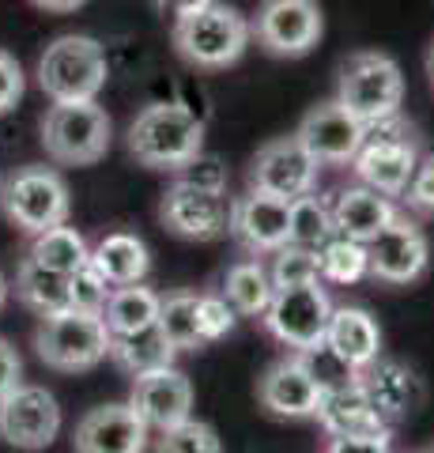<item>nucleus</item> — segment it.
I'll use <instances>...</instances> for the list:
<instances>
[{"mask_svg":"<svg viewBox=\"0 0 434 453\" xmlns=\"http://www.w3.org/2000/svg\"><path fill=\"white\" fill-rule=\"evenodd\" d=\"M317 174H321V163L299 144V136H279V140H269L254 155V163H249V189L295 201V196L317 189Z\"/></svg>","mask_w":434,"mask_h":453,"instance_id":"4468645a","label":"nucleus"},{"mask_svg":"<svg viewBox=\"0 0 434 453\" xmlns=\"http://www.w3.org/2000/svg\"><path fill=\"white\" fill-rule=\"evenodd\" d=\"M16 295L27 310H34L38 318L57 314V310H68V276L49 273V268L34 265L31 257H23L16 268Z\"/></svg>","mask_w":434,"mask_h":453,"instance_id":"c756f323","label":"nucleus"},{"mask_svg":"<svg viewBox=\"0 0 434 453\" xmlns=\"http://www.w3.org/2000/svg\"><path fill=\"white\" fill-rule=\"evenodd\" d=\"M234 310L231 303L223 299V295H201V340L204 344H216V340H223L231 329H234Z\"/></svg>","mask_w":434,"mask_h":453,"instance_id":"58836bf2","label":"nucleus"},{"mask_svg":"<svg viewBox=\"0 0 434 453\" xmlns=\"http://www.w3.org/2000/svg\"><path fill=\"white\" fill-rule=\"evenodd\" d=\"M325 344L336 351L340 359H347L362 371L382 356V329L370 318V310L362 306H332L329 314V329H325Z\"/></svg>","mask_w":434,"mask_h":453,"instance_id":"4be33fe9","label":"nucleus"},{"mask_svg":"<svg viewBox=\"0 0 434 453\" xmlns=\"http://www.w3.org/2000/svg\"><path fill=\"white\" fill-rule=\"evenodd\" d=\"M156 453H223V442L216 427H208L201 419H186L178 427H166L156 438Z\"/></svg>","mask_w":434,"mask_h":453,"instance_id":"f704fd0d","label":"nucleus"},{"mask_svg":"<svg viewBox=\"0 0 434 453\" xmlns=\"http://www.w3.org/2000/svg\"><path fill=\"white\" fill-rule=\"evenodd\" d=\"M269 257H272V265H264V268H269L272 291L302 288V283L321 280V273H317V250H306V246H291V242H284L276 253H269Z\"/></svg>","mask_w":434,"mask_h":453,"instance_id":"473e14b6","label":"nucleus"},{"mask_svg":"<svg viewBox=\"0 0 434 453\" xmlns=\"http://www.w3.org/2000/svg\"><path fill=\"white\" fill-rule=\"evenodd\" d=\"M317 273H321V283H336V288L367 280L370 276L367 242H355V238H347V234H332L329 242L317 250Z\"/></svg>","mask_w":434,"mask_h":453,"instance_id":"2f4dec72","label":"nucleus"},{"mask_svg":"<svg viewBox=\"0 0 434 453\" xmlns=\"http://www.w3.org/2000/svg\"><path fill=\"white\" fill-rule=\"evenodd\" d=\"M110 65L106 50L88 35H61L53 38L46 53L38 57V88L53 103H88L106 88Z\"/></svg>","mask_w":434,"mask_h":453,"instance_id":"423d86ee","label":"nucleus"},{"mask_svg":"<svg viewBox=\"0 0 434 453\" xmlns=\"http://www.w3.org/2000/svg\"><path fill=\"white\" fill-rule=\"evenodd\" d=\"M174 181L181 186H193V189H208V193H227V181H231V170L227 163L212 151H197L186 166L174 170Z\"/></svg>","mask_w":434,"mask_h":453,"instance_id":"c9c22d12","label":"nucleus"},{"mask_svg":"<svg viewBox=\"0 0 434 453\" xmlns=\"http://www.w3.org/2000/svg\"><path fill=\"white\" fill-rule=\"evenodd\" d=\"M34 8H42V12H57V16H65V12H76V8H83L88 0H31Z\"/></svg>","mask_w":434,"mask_h":453,"instance_id":"c03bdc74","label":"nucleus"},{"mask_svg":"<svg viewBox=\"0 0 434 453\" xmlns=\"http://www.w3.org/2000/svg\"><path fill=\"white\" fill-rule=\"evenodd\" d=\"M23 91H27V76H23L19 61H16L11 53L0 50V113L16 110L19 98H23Z\"/></svg>","mask_w":434,"mask_h":453,"instance_id":"a19ab883","label":"nucleus"},{"mask_svg":"<svg viewBox=\"0 0 434 453\" xmlns=\"http://www.w3.org/2000/svg\"><path fill=\"white\" fill-rule=\"evenodd\" d=\"M223 299L231 303L238 318H261L272 303V280L261 257H242L227 268L223 276Z\"/></svg>","mask_w":434,"mask_h":453,"instance_id":"a878e982","label":"nucleus"},{"mask_svg":"<svg viewBox=\"0 0 434 453\" xmlns=\"http://www.w3.org/2000/svg\"><path fill=\"white\" fill-rule=\"evenodd\" d=\"M325 453H393V431L377 434H336L325 442Z\"/></svg>","mask_w":434,"mask_h":453,"instance_id":"ea45409f","label":"nucleus"},{"mask_svg":"<svg viewBox=\"0 0 434 453\" xmlns=\"http://www.w3.org/2000/svg\"><path fill=\"white\" fill-rule=\"evenodd\" d=\"M23 381V356L11 348V340L0 336V396L11 393Z\"/></svg>","mask_w":434,"mask_h":453,"instance_id":"79ce46f5","label":"nucleus"},{"mask_svg":"<svg viewBox=\"0 0 434 453\" xmlns=\"http://www.w3.org/2000/svg\"><path fill=\"white\" fill-rule=\"evenodd\" d=\"M125 148L140 166L174 174L197 151H204V121L178 103H151L133 118Z\"/></svg>","mask_w":434,"mask_h":453,"instance_id":"f257e3e1","label":"nucleus"},{"mask_svg":"<svg viewBox=\"0 0 434 453\" xmlns=\"http://www.w3.org/2000/svg\"><path fill=\"white\" fill-rule=\"evenodd\" d=\"M159 333L166 336L178 356L181 351H197L204 348L201 340V295L189 291V288H178V291H166L159 295Z\"/></svg>","mask_w":434,"mask_h":453,"instance_id":"bb28decb","label":"nucleus"},{"mask_svg":"<svg viewBox=\"0 0 434 453\" xmlns=\"http://www.w3.org/2000/svg\"><path fill=\"white\" fill-rule=\"evenodd\" d=\"M257 401L264 412L279 419H314L321 404V389L302 366L299 351H291V356L276 359L257 378Z\"/></svg>","mask_w":434,"mask_h":453,"instance_id":"aec40b11","label":"nucleus"},{"mask_svg":"<svg viewBox=\"0 0 434 453\" xmlns=\"http://www.w3.org/2000/svg\"><path fill=\"white\" fill-rule=\"evenodd\" d=\"M61 434V404L46 386L19 381L0 396V442L23 453L49 449Z\"/></svg>","mask_w":434,"mask_h":453,"instance_id":"9d476101","label":"nucleus"},{"mask_svg":"<svg viewBox=\"0 0 434 453\" xmlns=\"http://www.w3.org/2000/svg\"><path fill=\"white\" fill-rule=\"evenodd\" d=\"M159 219L171 234L189 238V242H212V238L227 234V201L223 193L193 189L174 181L159 201Z\"/></svg>","mask_w":434,"mask_h":453,"instance_id":"6ab92c4d","label":"nucleus"},{"mask_svg":"<svg viewBox=\"0 0 434 453\" xmlns=\"http://www.w3.org/2000/svg\"><path fill=\"white\" fill-rule=\"evenodd\" d=\"M329 208H332L336 234H347V238H355V242H370L385 223H393L400 216L397 204L389 201L385 193H377L370 186H359V181L336 193Z\"/></svg>","mask_w":434,"mask_h":453,"instance_id":"412c9836","label":"nucleus"},{"mask_svg":"<svg viewBox=\"0 0 434 453\" xmlns=\"http://www.w3.org/2000/svg\"><path fill=\"white\" fill-rule=\"evenodd\" d=\"M110 291H114V288H110V283L95 273L91 261L68 276V303H72V310H91V314H103Z\"/></svg>","mask_w":434,"mask_h":453,"instance_id":"e433bc0d","label":"nucleus"},{"mask_svg":"<svg viewBox=\"0 0 434 453\" xmlns=\"http://www.w3.org/2000/svg\"><path fill=\"white\" fill-rule=\"evenodd\" d=\"M178 351L166 344V336L159 333V325H148L140 333H110V351L106 359H114L118 371H125L129 378L148 374L156 366H171Z\"/></svg>","mask_w":434,"mask_h":453,"instance_id":"393cba45","label":"nucleus"},{"mask_svg":"<svg viewBox=\"0 0 434 453\" xmlns=\"http://www.w3.org/2000/svg\"><path fill=\"white\" fill-rule=\"evenodd\" d=\"M336 103L355 113L362 125L397 113L404 103V73L389 53L359 50L340 65L336 80Z\"/></svg>","mask_w":434,"mask_h":453,"instance_id":"6e6552de","label":"nucleus"},{"mask_svg":"<svg viewBox=\"0 0 434 453\" xmlns=\"http://www.w3.org/2000/svg\"><path fill=\"white\" fill-rule=\"evenodd\" d=\"M329 314H332V299L321 288V280H314V283H302V288L272 291V303L261 314V321L276 344H284L291 351H306L325 340Z\"/></svg>","mask_w":434,"mask_h":453,"instance_id":"1a4fd4ad","label":"nucleus"},{"mask_svg":"<svg viewBox=\"0 0 434 453\" xmlns=\"http://www.w3.org/2000/svg\"><path fill=\"white\" fill-rule=\"evenodd\" d=\"M91 268L110 288L140 283L151 273V250L144 246V238H136L129 231H110L91 246Z\"/></svg>","mask_w":434,"mask_h":453,"instance_id":"5701e85b","label":"nucleus"},{"mask_svg":"<svg viewBox=\"0 0 434 453\" xmlns=\"http://www.w3.org/2000/svg\"><path fill=\"white\" fill-rule=\"evenodd\" d=\"M27 257L34 265L49 268V273H61V276H72L76 268H83L91 261V246L76 226L57 223L42 234H31V246H27Z\"/></svg>","mask_w":434,"mask_h":453,"instance_id":"cd10ccee","label":"nucleus"},{"mask_svg":"<svg viewBox=\"0 0 434 453\" xmlns=\"http://www.w3.org/2000/svg\"><path fill=\"white\" fill-rule=\"evenodd\" d=\"M129 404L136 408V416L148 423V431H166L178 427L193 416V381L178 371V366H156L148 374L133 378Z\"/></svg>","mask_w":434,"mask_h":453,"instance_id":"dca6fc26","label":"nucleus"},{"mask_svg":"<svg viewBox=\"0 0 434 453\" xmlns=\"http://www.w3.org/2000/svg\"><path fill=\"white\" fill-rule=\"evenodd\" d=\"M430 453H434V449H430Z\"/></svg>","mask_w":434,"mask_h":453,"instance_id":"de8ad7c7","label":"nucleus"},{"mask_svg":"<svg viewBox=\"0 0 434 453\" xmlns=\"http://www.w3.org/2000/svg\"><path fill=\"white\" fill-rule=\"evenodd\" d=\"M427 76H430V88H434V42H430V50H427Z\"/></svg>","mask_w":434,"mask_h":453,"instance_id":"49530a36","label":"nucleus"},{"mask_svg":"<svg viewBox=\"0 0 434 453\" xmlns=\"http://www.w3.org/2000/svg\"><path fill=\"white\" fill-rule=\"evenodd\" d=\"M159 318V291H151L144 280L114 288L103 306V321L110 333H140Z\"/></svg>","mask_w":434,"mask_h":453,"instance_id":"c85d7f7f","label":"nucleus"},{"mask_svg":"<svg viewBox=\"0 0 434 453\" xmlns=\"http://www.w3.org/2000/svg\"><path fill=\"white\" fill-rule=\"evenodd\" d=\"M42 148L61 166H91L110 151L114 125L110 113L88 98V103H53L42 113Z\"/></svg>","mask_w":434,"mask_h":453,"instance_id":"0eeeda50","label":"nucleus"},{"mask_svg":"<svg viewBox=\"0 0 434 453\" xmlns=\"http://www.w3.org/2000/svg\"><path fill=\"white\" fill-rule=\"evenodd\" d=\"M299 359H302V366L310 371V378L317 381V389L321 393H336V389H347V386H359V374L362 371H355L347 359H340L336 351L321 340V344H314V348H306V351H299Z\"/></svg>","mask_w":434,"mask_h":453,"instance_id":"72a5a7b5","label":"nucleus"},{"mask_svg":"<svg viewBox=\"0 0 434 453\" xmlns=\"http://www.w3.org/2000/svg\"><path fill=\"white\" fill-rule=\"evenodd\" d=\"M291 201L261 189H246L227 204V234L246 257H269L287 242Z\"/></svg>","mask_w":434,"mask_h":453,"instance_id":"ddd939ff","label":"nucleus"},{"mask_svg":"<svg viewBox=\"0 0 434 453\" xmlns=\"http://www.w3.org/2000/svg\"><path fill=\"white\" fill-rule=\"evenodd\" d=\"M8 295H11V283H8V276H4V273H0V310H4Z\"/></svg>","mask_w":434,"mask_h":453,"instance_id":"a18cd8bd","label":"nucleus"},{"mask_svg":"<svg viewBox=\"0 0 434 453\" xmlns=\"http://www.w3.org/2000/svg\"><path fill=\"white\" fill-rule=\"evenodd\" d=\"M171 38L181 61L216 73V68H231L242 61L254 31H249V19L234 4L212 0V4L189 12V16H178Z\"/></svg>","mask_w":434,"mask_h":453,"instance_id":"f03ea898","label":"nucleus"},{"mask_svg":"<svg viewBox=\"0 0 434 453\" xmlns=\"http://www.w3.org/2000/svg\"><path fill=\"white\" fill-rule=\"evenodd\" d=\"M110 351V329L103 314L91 310H57L46 314L34 329V356L61 374L95 371Z\"/></svg>","mask_w":434,"mask_h":453,"instance_id":"39448f33","label":"nucleus"},{"mask_svg":"<svg viewBox=\"0 0 434 453\" xmlns=\"http://www.w3.org/2000/svg\"><path fill=\"white\" fill-rule=\"evenodd\" d=\"M419 163V136L415 125L404 113H389L367 125L362 133V148L355 151V159L347 163L355 170L359 186H370L385 196H400L404 186L412 181V170Z\"/></svg>","mask_w":434,"mask_h":453,"instance_id":"7ed1b4c3","label":"nucleus"},{"mask_svg":"<svg viewBox=\"0 0 434 453\" xmlns=\"http://www.w3.org/2000/svg\"><path fill=\"white\" fill-rule=\"evenodd\" d=\"M159 4V12H166V16H189V12H197V8H204V4H212V0H156Z\"/></svg>","mask_w":434,"mask_h":453,"instance_id":"37998d69","label":"nucleus"},{"mask_svg":"<svg viewBox=\"0 0 434 453\" xmlns=\"http://www.w3.org/2000/svg\"><path fill=\"white\" fill-rule=\"evenodd\" d=\"M362 133H367V125H362L355 113H347L336 98L329 103H317L306 118L299 121V144L314 155L321 166H347L355 159V151L362 148Z\"/></svg>","mask_w":434,"mask_h":453,"instance_id":"2eb2a0df","label":"nucleus"},{"mask_svg":"<svg viewBox=\"0 0 434 453\" xmlns=\"http://www.w3.org/2000/svg\"><path fill=\"white\" fill-rule=\"evenodd\" d=\"M314 419L321 423L325 438H336V434H377V431L389 427V423L377 416V408L370 404V396L362 393V386L321 393V404H317Z\"/></svg>","mask_w":434,"mask_h":453,"instance_id":"b1692460","label":"nucleus"},{"mask_svg":"<svg viewBox=\"0 0 434 453\" xmlns=\"http://www.w3.org/2000/svg\"><path fill=\"white\" fill-rule=\"evenodd\" d=\"M0 211L19 234L31 238L68 219L72 193H68V181L53 166L27 163L0 181Z\"/></svg>","mask_w":434,"mask_h":453,"instance_id":"20e7f679","label":"nucleus"},{"mask_svg":"<svg viewBox=\"0 0 434 453\" xmlns=\"http://www.w3.org/2000/svg\"><path fill=\"white\" fill-rule=\"evenodd\" d=\"M367 261L370 276L389 288H408L430 265V242L419 231V223L408 216H397L393 223H385L370 242H367Z\"/></svg>","mask_w":434,"mask_h":453,"instance_id":"f8f14e48","label":"nucleus"},{"mask_svg":"<svg viewBox=\"0 0 434 453\" xmlns=\"http://www.w3.org/2000/svg\"><path fill=\"white\" fill-rule=\"evenodd\" d=\"M336 234L332 226V208L321 193H302L291 201V216H287V242L291 246H306V250H321Z\"/></svg>","mask_w":434,"mask_h":453,"instance_id":"7c9ffc66","label":"nucleus"},{"mask_svg":"<svg viewBox=\"0 0 434 453\" xmlns=\"http://www.w3.org/2000/svg\"><path fill=\"white\" fill-rule=\"evenodd\" d=\"M148 438V423L136 416L129 401L99 404L80 416L72 431V453H144Z\"/></svg>","mask_w":434,"mask_h":453,"instance_id":"f3484780","label":"nucleus"},{"mask_svg":"<svg viewBox=\"0 0 434 453\" xmlns=\"http://www.w3.org/2000/svg\"><path fill=\"white\" fill-rule=\"evenodd\" d=\"M359 386L370 396V404L377 408V416H382L389 427L400 419H412L427 401V386H423V378H419V371L408 363H400V359L377 356L370 366H362Z\"/></svg>","mask_w":434,"mask_h":453,"instance_id":"a211bd4d","label":"nucleus"},{"mask_svg":"<svg viewBox=\"0 0 434 453\" xmlns=\"http://www.w3.org/2000/svg\"><path fill=\"white\" fill-rule=\"evenodd\" d=\"M249 31L272 57H306L321 42L325 19L317 0H261Z\"/></svg>","mask_w":434,"mask_h":453,"instance_id":"9b49d317","label":"nucleus"},{"mask_svg":"<svg viewBox=\"0 0 434 453\" xmlns=\"http://www.w3.org/2000/svg\"><path fill=\"white\" fill-rule=\"evenodd\" d=\"M404 204H408L415 216L434 219V151L419 155V163L412 170V181L404 186Z\"/></svg>","mask_w":434,"mask_h":453,"instance_id":"4c0bfd02","label":"nucleus"}]
</instances>
